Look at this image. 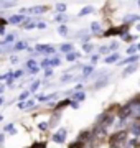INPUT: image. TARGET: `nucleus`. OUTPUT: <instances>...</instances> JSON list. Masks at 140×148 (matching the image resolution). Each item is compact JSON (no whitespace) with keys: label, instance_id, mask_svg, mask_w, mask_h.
I'll list each match as a JSON object with an SVG mask.
<instances>
[{"label":"nucleus","instance_id":"f257e3e1","mask_svg":"<svg viewBox=\"0 0 140 148\" xmlns=\"http://www.w3.org/2000/svg\"><path fill=\"white\" fill-rule=\"evenodd\" d=\"M125 138H127V130H119L110 135L109 143H110V147H117L120 143H125Z\"/></svg>","mask_w":140,"mask_h":148},{"label":"nucleus","instance_id":"f03ea898","mask_svg":"<svg viewBox=\"0 0 140 148\" xmlns=\"http://www.w3.org/2000/svg\"><path fill=\"white\" fill-rule=\"evenodd\" d=\"M112 122H114V117L110 114H102V115H99V119H97V123H99L101 128H107L109 125H112Z\"/></svg>","mask_w":140,"mask_h":148},{"label":"nucleus","instance_id":"7ed1b4c3","mask_svg":"<svg viewBox=\"0 0 140 148\" xmlns=\"http://www.w3.org/2000/svg\"><path fill=\"white\" fill-rule=\"evenodd\" d=\"M132 112H134V107L130 106V104H127V106L120 107V110H119V117H120V119H129V117L132 115Z\"/></svg>","mask_w":140,"mask_h":148},{"label":"nucleus","instance_id":"20e7f679","mask_svg":"<svg viewBox=\"0 0 140 148\" xmlns=\"http://www.w3.org/2000/svg\"><path fill=\"white\" fill-rule=\"evenodd\" d=\"M36 53H45V54H53V53H56L54 51V48L51 46V45H36Z\"/></svg>","mask_w":140,"mask_h":148},{"label":"nucleus","instance_id":"39448f33","mask_svg":"<svg viewBox=\"0 0 140 148\" xmlns=\"http://www.w3.org/2000/svg\"><path fill=\"white\" fill-rule=\"evenodd\" d=\"M65 140H66V130L65 128H59L58 132L53 135V142L54 143H65Z\"/></svg>","mask_w":140,"mask_h":148},{"label":"nucleus","instance_id":"423d86ee","mask_svg":"<svg viewBox=\"0 0 140 148\" xmlns=\"http://www.w3.org/2000/svg\"><path fill=\"white\" fill-rule=\"evenodd\" d=\"M137 69H139V64H137V63H135V64H130V66H127V68L124 69L122 76H124V77H127V76H130L132 73H135Z\"/></svg>","mask_w":140,"mask_h":148},{"label":"nucleus","instance_id":"0eeeda50","mask_svg":"<svg viewBox=\"0 0 140 148\" xmlns=\"http://www.w3.org/2000/svg\"><path fill=\"white\" fill-rule=\"evenodd\" d=\"M27 68L30 69V73H38V69H40V66H38L36 64V61H35V59H30V61H28L27 63Z\"/></svg>","mask_w":140,"mask_h":148},{"label":"nucleus","instance_id":"6e6552de","mask_svg":"<svg viewBox=\"0 0 140 148\" xmlns=\"http://www.w3.org/2000/svg\"><path fill=\"white\" fill-rule=\"evenodd\" d=\"M82 99H86V92H82V90H78L76 94H73V99H71V101L79 102V101H82Z\"/></svg>","mask_w":140,"mask_h":148},{"label":"nucleus","instance_id":"1a4fd4ad","mask_svg":"<svg viewBox=\"0 0 140 148\" xmlns=\"http://www.w3.org/2000/svg\"><path fill=\"white\" fill-rule=\"evenodd\" d=\"M23 20H25V16H23V15H13V16H10V18H8V21H10V23H13V25H16V23H22Z\"/></svg>","mask_w":140,"mask_h":148},{"label":"nucleus","instance_id":"9d476101","mask_svg":"<svg viewBox=\"0 0 140 148\" xmlns=\"http://www.w3.org/2000/svg\"><path fill=\"white\" fill-rule=\"evenodd\" d=\"M59 51L69 54L71 51H73V45H71V43H65V45H61V46H59Z\"/></svg>","mask_w":140,"mask_h":148},{"label":"nucleus","instance_id":"9b49d317","mask_svg":"<svg viewBox=\"0 0 140 148\" xmlns=\"http://www.w3.org/2000/svg\"><path fill=\"white\" fill-rule=\"evenodd\" d=\"M137 61H139V56H130V58H127V59H124V61H120V66H125V64H130V63H137Z\"/></svg>","mask_w":140,"mask_h":148},{"label":"nucleus","instance_id":"f8f14e48","mask_svg":"<svg viewBox=\"0 0 140 148\" xmlns=\"http://www.w3.org/2000/svg\"><path fill=\"white\" fill-rule=\"evenodd\" d=\"M107 64H110V63H115V61H119V54L117 53H114V54H110V56H107V58L104 59Z\"/></svg>","mask_w":140,"mask_h":148},{"label":"nucleus","instance_id":"ddd939ff","mask_svg":"<svg viewBox=\"0 0 140 148\" xmlns=\"http://www.w3.org/2000/svg\"><path fill=\"white\" fill-rule=\"evenodd\" d=\"M40 68H43L45 71H46V69H49V68H51V59H46V58H45L43 61H41V64H40Z\"/></svg>","mask_w":140,"mask_h":148},{"label":"nucleus","instance_id":"4468645a","mask_svg":"<svg viewBox=\"0 0 140 148\" xmlns=\"http://www.w3.org/2000/svg\"><path fill=\"white\" fill-rule=\"evenodd\" d=\"M130 130H132V133H134V135H140V123H139V122H135Z\"/></svg>","mask_w":140,"mask_h":148},{"label":"nucleus","instance_id":"2eb2a0df","mask_svg":"<svg viewBox=\"0 0 140 148\" xmlns=\"http://www.w3.org/2000/svg\"><path fill=\"white\" fill-rule=\"evenodd\" d=\"M107 82H109V79H107V77H104L102 81H97L96 84H94V87H96V89H99V87H104Z\"/></svg>","mask_w":140,"mask_h":148},{"label":"nucleus","instance_id":"dca6fc26","mask_svg":"<svg viewBox=\"0 0 140 148\" xmlns=\"http://www.w3.org/2000/svg\"><path fill=\"white\" fill-rule=\"evenodd\" d=\"M92 71H94V68H92V66H86V68H82V76L86 77V76H89Z\"/></svg>","mask_w":140,"mask_h":148},{"label":"nucleus","instance_id":"f3484780","mask_svg":"<svg viewBox=\"0 0 140 148\" xmlns=\"http://www.w3.org/2000/svg\"><path fill=\"white\" fill-rule=\"evenodd\" d=\"M91 30L94 33H99V32H101V25H99L97 21H94V23H91Z\"/></svg>","mask_w":140,"mask_h":148},{"label":"nucleus","instance_id":"a211bd4d","mask_svg":"<svg viewBox=\"0 0 140 148\" xmlns=\"http://www.w3.org/2000/svg\"><path fill=\"white\" fill-rule=\"evenodd\" d=\"M89 13H92V8L91 7H86V8H82L81 12H79V16H84V15H89Z\"/></svg>","mask_w":140,"mask_h":148},{"label":"nucleus","instance_id":"6ab92c4d","mask_svg":"<svg viewBox=\"0 0 140 148\" xmlns=\"http://www.w3.org/2000/svg\"><path fill=\"white\" fill-rule=\"evenodd\" d=\"M25 48H27V43H25V41H20V43H16V45H15V49H16V51L25 49Z\"/></svg>","mask_w":140,"mask_h":148},{"label":"nucleus","instance_id":"aec40b11","mask_svg":"<svg viewBox=\"0 0 140 148\" xmlns=\"http://www.w3.org/2000/svg\"><path fill=\"white\" fill-rule=\"evenodd\" d=\"M56 8H58V12L63 15V13L66 12V3H58V5H56Z\"/></svg>","mask_w":140,"mask_h":148},{"label":"nucleus","instance_id":"412c9836","mask_svg":"<svg viewBox=\"0 0 140 148\" xmlns=\"http://www.w3.org/2000/svg\"><path fill=\"white\" fill-rule=\"evenodd\" d=\"M78 56H79V53H69V54H66V59L68 61H74Z\"/></svg>","mask_w":140,"mask_h":148},{"label":"nucleus","instance_id":"4be33fe9","mask_svg":"<svg viewBox=\"0 0 140 148\" xmlns=\"http://www.w3.org/2000/svg\"><path fill=\"white\" fill-rule=\"evenodd\" d=\"M58 33L66 35V33H68V27H66V25H59V27H58Z\"/></svg>","mask_w":140,"mask_h":148},{"label":"nucleus","instance_id":"5701e85b","mask_svg":"<svg viewBox=\"0 0 140 148\" xmlns=\"http://www.w3.org/2000/svg\"><path fill=\"white\" fill-rule=\"evenodd\" d=\"M13 40H15V36H13V35H7V36H5V40L2 41V45H7V43H12Z\"/></svg>","mask_w":140,"mask_h":148},{"label":"nucleus","instance_id":"b1692460","mask_svg":"<svg viewBox=\"0 0 140 148\" xmlns=\"http://www.w3.org/2000/svg\"><path fill=\"white\" fill-rule=\"evenodd\" d=\"M82 49H84L86 53H91L92 51V45L91 43H84V45H82Z\"/></svg>","mask_w":140,"mask_h":148},{"label":"nucleus","instance_id":"393cba45","mask_svg":"<svg viewBox=\"0 0 140 148\" xmlns=\"http://www.w3.org/2000/svg\"><path fill=\"white\" fill-rule=\"evenodd\" d=\"M71 104V101H63V102H59L58 106H56V110H59V109H63L65 106H69Z\"/></svg>","mask_w":140,"mask_h":148},{"label":"nucleus","instance_id":"a878e982","mask_svg":"<svg viewBox=\"0 0 140 148\" xmlns=\"http://www.w3.org/2000/svg\"><path fill=\"white\" fill-rule=\"evenodd\" d=\"M35 27H36V25H35L33 21H27V23L23 25V28H25V30H32V28H35Z\"/></svg>","mask_w":140,"mask_h":148},{"label":"nucleus","instance_id":"bb28decb","mask_svg":"<svg viewBox=\"0 0 140 148\" xmlns=\"http://www.w3.org/2000/svg\"><path fill=\"white\" fill-rule=\"evenodd\" d=\"M38 87H40V81H35V82L32 84V87H30V92H35Z\"/></svg>","mask_w":140,"mask_h":148},{"label":"nucleus","instance_id":"cd10ccee","mask_svg":"<svg viewBox=\"0 0 140 148\" xmlns=\"http://www.w3.org/2000/svg\"><path fill=\"white\" fill-rule=\"evenodd\" d=\"M59 64H61V59H59V58H53V59H51V66H53V68H56V66H59Z\"/></svg>","mask_w":140,"mask_h":148},{"label":"nucleus","instance_id":"c85d7f7f","mask_svg":"<svg viewBox=\"0 0 140 148\" xmlns=\"http://www.w3.org/2000/svg\"><path fill=\"white\" fill-rule=\"evenodd\" d=\"M89 137H91V132H89V130H86V132H81V135H79V138H86V140H87Z\"/></svg>","mask_w":140,"mask_h":148},{"label":"nucleus","instance_id":"c756f323","mask_svg":"<svg viewBox=\"0 0 140 148\" xmlns=\"http://www.w3.org/2000/svg\"><path fill=\"white\" fill-rule=\"evenodd\" d=\"M122 40L127 41V43H130L132 40H134V36H132V35H122Z\"/></svg>","mask_w":140,"mask_h":148},{"label":"nucleus","instance_id":"7c9ffc66","mask_svg":"<svg viewBox=\"0 0 140 148\" xmlns=\"http://www.w3.org/2000/svg\"><path fill=\"white\" fill-rule=\"evenodd\" d=\"M68 148H82V142H76V143H73V145H69Z\"/></svg>","mask_w":140,"mask_h":148},{"label":"nucleus","instance_id":"2f4dec72","mask_svg":"<svg viewBox=\"0 0 140 148\" xmlns=\"http://www.w3.org/2000/svg\"><path fill=\"white\" fill-rule=\"evenodd\" d=\"M109 49H110V48H109V46H101V48H99V53L106 54V53H109Z\"/></svg>","mask_w":140,"mask_h":148},{"label":"nucleus","instance_id":"473e14b6","mask_svg":"<svg viewBox=\"0 0 140 148\" xmlns=\"http://www.w3.org/2000/svg\"><path fill=\"white\" fill-rule=\"evenodd\" d=\"M3 132H13V123H8V125H5V128H3Z\"/></svg>","mask_w":140,"mask_h":148},{"label":"nucleus","instance_id":"72a5a7b5","mask_svg":"<svg viewBox=\"0 0 140 148\" xmlns=\"http://www.w3.org/2000/svg\"><path fill=\"white\" fill-rule=\"evenodd\" d=\"M45 10H46L45 7H38V8H33V12H35V13H45Z\"/></svg>","mask_w":140,"mask_h":148},{"label":"nucleus","instance_id":"f704fd0d","mask_svg":"<svg viewBox=\"0 0 140 148\" xmlns=\"http://www.w3.org/2000/svg\"><path fill=\"white\" fill-rule=\"evenodd\" d=\"M23 76V71H15L13 73V79H18V77H22Z\"/></svg>","mask_w":140,"mask_h":148},{"label":"nucleus","instance_id":"c9c22d12","mask_svg":"<svg viewBox=\"0 0 140 148\" xmlns=\"http://www.w3.org/2000/svg\"><path fill=\"white\" fill-rule=\"evenodd\" d=\"M38 128H40V130H46V128H48V123H46V122H41V123L38 125Z\"/></svg>","mask_w":140,"mask_h":148},{"label":"nucleus","instance_id":"e433bc0d","mask_svg":"<svg viewBox=\"0 0 140 148\" xmlns=\"http://www.w3.org/2000/svg\"><path fill=\"white\" fill-rule=\"evenodd\" d=\"M135 51H137V45H135V46H130L129 49H127V53H129V54H134Z\"/></svg>","mask_w":140,"mask_h":148},{"label":"nucleus","instance_id":"4c0bfd02","mask_svg":"<svg viewBox=\"0 0 140 148\" xmlns=\"http://www.w3.org/2000/svg\"><path fill=\"white\" fill-rule=\"evenodd\" d=\"M73 109H79V102H76V101H71V104H69Z\"/></svg>","mask_w":140,"mask_h":148},{"label":"nucleus","instance_id":"58836bf2","mask_svg":"<svg viewBox=\"0 0 140 148\" xmlns=\"http://www.w3.org/2000/svg\"><path fill=\"white\" fill-rule=\"evenodd\" d=\"M73 79V76H65L63 79H61V82H68V81H71Z\"/></svg>","mask_w":140,"mask_h":148},{"label":"nucleus","instance_id":"ea45409f","mask_svg":"<svg viewBox=\"0 0 140 148\" xmlns=\"http://www.w3.org/2000/svg\"><path fill=\"white\" fill-rule=\"evenodd\" d=\"M18 109H27V102H20L18 104Z\"/></svg>","mask_w":140,"mask_h":148},{"label":"nucleus","instance_id":"a19ab883","mask_svg":"<svg viewBox=\"0 0 140 148\" xmlns=\"http://www.w3.org/2000/svg\"><path fill=\"white\" fill-rule=\"evenodd\" d=\"M27 95H28V92H23V94H20V97H18V99H20V101H23V99H27Z\"/></svg>","mask_w":140,"mask_h":148},{"label":"nucleus","instance_id":"79ce46f5","mask_svg":"<svg viewBox=\"0 0 140 148\" xmlns=\"http://www.w3.org/2000/svg\"><path fill=\"white\" fill-rule=\"evenodd\" d=\"M36 27H38V28H41V30H43V28H46V23H43V21H41V23H38Z\"/></svg>","mask_w":140,"mask_h":148},{"label":"nucleus","instance_id":"37998d69","mask_svg":"<svg viewBox=\"0 0 140 148\" xmlns=\"http://www.w3.org/2000/svg\"><path fill=\"white\" fill-rule=\"evenodd\" d=\"M117 46H119L117 43H110V46L109 48H110V49H117Z\"/></svg>","mask_w":140,"mask_h":148},{"label":"nucleus","instance_id":"c03bdc74","mask_svg":"<svg viewBox=\"0 0 140 148\" xmlns=\"http://www.w3.org/2000/svg\"><path fill=\"white\" fill-rule=\"evenodd\" d=\"M35 106V101H27V107H33Z\"/></svg>","mask_w":140,"mask_h":148},{"label":"nucleus","instance_id":"a18cd8bd","mask_svg":"<svg viewBox=\"0 0 140 148\" xmlns=\"http://www.w3.org/2000/svg\"><path fill=\"white\" fill-rule=\"evenodd\" d=\"M2 5H3V7H12V5H13V2H3Z\"/></svg>","mask_w":140,"mask_h":148},{"label":"nucleus","instance_id":"49530a36","mask_svg":"<svg viewBox=\"0 0 140 148\" xmlns=\"http://www.w3.org/2000/svg\"><path fill=\"white\" fill-rule=\"evenodd\" d=\"M51 74H53V71H51V69H46V71H45V76H51Z\"/></svg>","mask_w":140,"mask_h":148},{"label":"nucleus","instance_id":"de8ad7c7","mask_svg":"<svg viewBox=\"0 0 140 148\" xmlns=\"http://www.w3.org/2000/svg\"><path fill=\"white\" fill-rule=\"evenodd\" d=\"M56 20H58V21H63V20H65V15H58V16H56Z\"/></svg>","mask_w":140,"mask_h":148},{"label":"nucleus","instance_id":"09e8293b","mask_svg":"<svg viewBox=\"0 0 140 148\" xmlns=\"http://www.w3.org/2000/svg\"><path fill=\"white\" fill-rule=\"evenodd\" d=\"M97 59H99V56H97V54H94V56H92V63H96Z\"/></svg>","mask_w":140,"mask_h":148},{"label":"nucleus","instance_id":"8fccbe9b","mask_svg":"<svg viewBox=\"0 0 140 148\" xmlns=\"http://www.w3.org/2000/svg\"><path fill=\"white\" fill-rule=\"evenodd\" d=\"M3 89H5V87H3V86H0V94H2V92H3Z\"/></svg>","mask_w":140,"mask_h":148},{"label":"nucleus","instance_id":"3c124183","mask_svg":"<svg viewBox=\"0 0 140 148\" xmlns=\"http://www.w3.org/2000/svg\"><path fill=\"white\" fill-rule=\"evenodd\" d=\"M3 142V135H0V143Z\"/></svg>","mask_w":140,"mask_h":148},{"label":"nucleus","instance_id":"603ef678","mask_svg":"<svg viewBox=\"0 0 140 148\" xmlns=\"http://www.w3.org/2000/svg\"><path fill=\"white\" fill-rule=\"evenodd\" d=\"M2 104H3V99H2V97H0V106H2Z\"/></svg>","mask_w":140,"mask_h":148},{"label":"nucleus","instance_id":"864d4df0","mask_svg":"<svg viewBox=\"0 0 140 148\" xmlns=\"http://www.w3.org/2000/svg\"><path fill=\"white\" fill-rule=\"evenodd\" d=\"M2 120H3V115H2V114H0V122H2Z\"/></svg>","mask_w":140,"mask_h":148},{"label":"nucleus","instance_id":"5fc2aeb1","mask_svg":"<svg viewBox=\"0 0 140 148\" xmlns=\"http://www.w3.org/2000/svg\"><path fill=\"white\" fill-rule=\"evenodd\" d=\"M137 51H140V45H137Z\"/></svg>","mask_w":140,"mask_h":148},{"label":"nucleus","instance_id":"6e6d98bb","mask_svg":"<svg viewBox=\"0 0 140 148\" xmlns=\"http://www.w3.org/2000/svg\"><path fill=\"white\" fill-rule=\"evenodd\" d=\"M137 30H139V32H140V25H137Z\"/></svg>","mask_w":140,"mask_h":148},{"label":"nucleus","instance_id":"4d7b16f0","mask_svg":"<svg viewBox=\"0 0 140 148\" xmlns=\"http://www.w3.org/2000/svg\"><path fill=\"white\" fill-rule=\"evenodd\" d=\"M139 7H140V2H139Z\"/></svg>","mask_w":140,"mask_h":148}]
</instances>
